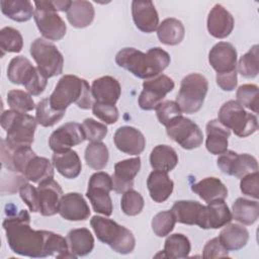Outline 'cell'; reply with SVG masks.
I'll return each instance as SVG.
<instances>
[{
  "label": "cell",
  "mask_w": 259,
  "mask_h": 259,
  "mask_svg": "<svg viewBox=\"0 0 259 259\" xmlns=\"http://www.w3.org/2000/svg\"><path fill=\"white\" fill-rule=\"evenodd\" d=\"M6 205L8 217L3 221V229L12 252L31 258H76L70 251L67 239L50 231L32 230L30 215L25 209L11 211Z\"/></svg>",
  "instance_id": "1"
},
{
  "label": "cell",
  "mask_w": 259,
  "mask_h": 259,
  "mask_svg": "<svg viewBox=\"0 0 259 259\" xmlns=\"http://www.w3.org/2000/svg\"><path fill=\"white\" fill-rule=\"evenodd\" d=\"M169 54L159 47L143 53L135 48L121 49L115 56V63L141 79L159 76L170 64Z\"/></svg>",
  "instance_id": "2"
},
{
  "label": "cell",
  "mask_w": 259,
  "mask_h": 259,
  "mask_svg": "<svg viewBox=\"0 0 259 259\" xmlns=\"http://www.w3.org/2000/svg\"><path fill=\"white\" fill-rule=\"evenodd\" d=\"M49 101L53 108L60 111H66L72 103L81 109H89L93 105L88 82L75 75L63 76L50 95Z\"/></svg>",
  "instance_id": "3"
},
{
  "label": "cell",
  "mask_w": 259,
  "mask_h": 259,
  "mask_svg": "<svg viewBox=\"0 0 259 259\" xmlns=\"http://www.w3.org/2000/svg\"><path fill=\"white\" fill-rule=\"evenodd\" d=\"M0 122L6 132L4 141L11 150L31 146L37 123L33 116L10 109L3 111Z\"/></svg>",
  "instance_id": "4"
},
{
  "label": "cell",
  "mask_w": 259,
  "mask_h": 259,
  "mask_svg": "<svg viewBox=\"0 0 259 259\" xmlns=\"http://www.w3.org/2000/svg\"><path fill=\"white\" fill-rule=\"evenodd\" d=\"M90 225L97 239L108 245L116 253L130 254L134 251L136 239L134 234L125 227L99 215L92 217Z\"/></svg>",
  "instance_id": "5"
},
{
  "label": "cell",
  "mask_w": 259,
  "mask_h": 259,
  "mask_svg": "<svg viewBox=\"0 0 259 259\" xmlns=\"http://www.w3.org/2000/svg\"><path fill=\"white\" fill-rule=\"evenodd\" d=\"M218 120L240 138H246L258 130L257 117L247 112L237 100H229L222 105Z\"/></svg>",
  "instance_id": "6"
},
{
  "label": "cell",
  "mask_w": 259,
  "mask_h": 259,
  "mask_svg": "<svg viewBox=\"0 0 259 259\" xmlns=\"http://www.w3.org/2000/svg\"><path fill=\"white\" fill-rule=\"evenodd\" d=\"M207 90L206 78L198 73H191L182 79L175 102L182 112L195 113L201 108Z\"/></svg>",
  "instance_id": "7"
},
{
  "label": "cell",
  "mask_w": 259,
  "mask_h": 259,
  "mask_svg": "<svg viewBox=\"0 0 259 259\" xmlns=\"http://www.w3.org/2000/svg\"><path fill=\"white\" fill-rule=\"evenodd\" d=\"M30 55L36 63V68L47 78L60 75L63 72L64 58L57 47L45 38L38 37L30 45Z\"/></svg>",
  "instance_id": "8"
},
{
  "label": "cell",
  "mask_w": 259,
  "mask_h": 259,
  "mask_svg": "<svg viewBox=\"0 0 259 259\" xmlns=\"http://www.w3.org/2000/svg\"><path fill=\"white\" fill-rule=\"evenodd\" d=\"M33 18L41 35L50 40L62 39L67 30L65 21L57 13L53 1H34Z\"/></svg>",
  "instance_id": "9"
},
{
  "label": "cell",
  "mask_w": 259,
  "mask_h": 259,
  "mask_svg": "<svg viewBox=\"0 0 259 259\" xmlns=\"http://www.w3.org/2000/svg\"><path fill=\"white\" fill-rule=\"evenodd\" d=\"M112 190V178L105 172H96L91 175L88 182L86 196L88 197L94 211L109 217L113 205L109 192Z\"/></svg>",
  "instance_id": "10"
},
{
  "label": "cell",
  "mask_w": 259,
  "mask_h": 259,
  "mask_svg": "<svg viewBox=\"0 0 259 259\" xmlns=\"http://www.w3.org/2000/svg\"><path fill=\"white\" fill-rule=\"evenodd\" d=\"M168 137L186 150L198 148L203 142V135L191 119L180 115L166 126Z\"/></svg>",
  "instance_id": "11"
},
{
  "label": "cell",
  "mask_w": 259,
  "mask_h": 259,
  "mask_svg": "<svg viewBox=\"0 0 259 259\" xmlns=\"http://www.w3.org/2000/svg\"><path fill=\"white\" fill-rule=\"evenodd\" d=\"M174 81L166 75H159L146 80L139 97L140 107L144 110L155 109L165 96L174 89Z\"/></svg>",
  "instance_id": "12"
},
{
  "label": "cell",
  "mask_w": 259,
  "mask_h": 259,
  "mask_svg": "<svg viewBox=\"0 0 259 259\" xmlns=\"http://www.w3.org/2000/svg\"><path fill=\"white\" fill-rule=\"evenodd\" d=\"M217 164L223 173L240 179L258 171V163L255 157L249 154H238L234 151H226L221 154Z\"/></svg>",
  "instance_id": "13"
},
{
  "label": "cell",
  "mask_w": 259,
  "mask_h": 259,
  "mask_svg": "<svg viewBox=\"0 0 259 259\" xmlns=\"http://www.w3.org/2000/svg\"><path fill=\"white\" fill-rule=\"evenodd\" d=\"M86 140L82 125L78 122H67L54 131L49 139V146L54 153L71 150L72 147Z\"/></svg>",
  "instance_id": "14"
},
{
  "label": "cell",
  "mask_w": 259,
  "mask_h": 259,
  "mask_svg": "<svg viewBox=\"0 0 259 259\" xmlns=\"http://www.w3.org/2000/svg\"><path fill=\"white\" fill-rule=\"evenodd\" d=\"M36 190L38 212L45 217L54 215L59 212L60 201L64 195L60 184L53 178L46 179L38 183Z\"/></svg>",
  "instance_id": "15"
},
{
  "label": "cell",
  "mask_w": 259,
  "mask_h": 259,
  "mask_svg": "<svg viewBox=\"0 0 259 259\" xmlns=\"http://www.w3.org/2000/svg\"><path fill=\"white\" fill-rule=\"evenodd\" d=\"M208 62L217 74H227L237 71V51L227 41L215 44L208 53Z\"/></svg>",
  "instance_id": "16"
},
{
  "label": "cell",
  "mask_w": 259,
  "mask_h": 259,
  "mask_svg": "<svg viewBox=\"0 0 259 259\" xmlns=\"http://www.w3.org/2000/svg\"><path fill=\"white\" fill-rule=\"evenodd\" d=\"M232 212L225 199H217L203 206L197 226L201 229H220L232 221Z\"/></svg>",
  "instance_id": "17"
},
{
  "label": "cell",
  "mask_w": 259,
  "mask_h": 259,
  "mask_svg": "<svg viewBox=\"0 0 259 259\" xmlns=\"http://www.w3.org/2000/svg\"><path fill=\"white\" fill-rule=\"evenodd\" d=\"M141 169L140 157L125 159L115 163L112 178V189L123 193L134 187V179Z\"/></svg>",
  "instance_id": "18"
},
{
  "label": "cell",
  "mask_w": 259,
  "mask_h": 259,
  "mask_svg": "<svg viewBox=\"0 0 259 259\" xmlns=\"http://www.w3.org/2000/svg\"><path fill=\"white\" fill-rule=\"evenodd\" d=\"M132 15L136 26L143 32L151 33L158 28L159 15L152 1L135 0L132 2Z\"/></svg>",
  "instance_id": "19"
},
{
  "label": "cell",
  "mask_w": 259,
  "mask_h": 259,
  "mask_svg": "<svg viewBox=\"0 0 259 259\" xmlns=\"http://www.w3.org/2000/svg\"><path fill=\"white\" fill-rule=\"evenodd\" d=\"M113 142L116 148L130 155H140L146 146L144 135L134 126H120L113 136Z\"/></svg>",
  "instance_id": "20"
},
{
  "label": "cell",
  "mask_w": 259,
  "mask_h": 259,
  "mask_svg": "<svg viewBox=\"0 0 259 259\" xmlns=\"http://www.w3.org/2000/svg\"><path fill=\"white\" fill-rule=\"evenodd\" d=\"M59 213L67 221H85L90 215V208L80 193L69 192L61 198Z\"/></svg>",
  "instance_id": "21"
},
{
  "label": "cell",
  "mask_w": 259,
  "mask_h": 259,
  "mask_svg": "<svg viewBox=\"0 0 259 259\" xmlns=\"http://www.w3.org/2000/svg\"><path fill=\"white\" fill-rule=\"evenodd\" d=\"M234 17L221 4H215L209 11L206 21L207 30L215 38H225L234 28Z\"/></svg>",
  "instance_id": "22"
},
{
  "label": "cell",
  "mask_w": 259,
  "mask_h": 259,
  "mask_svg": "<svg viewBox=\"0 0 259 259\" xmlns=\"http://www.w3.org/2000/svg\"><path fill=\"white\" fill-rule=\"evenodd\" d=\"M120 93L118 81L111 76H103L92 82L91 95L96 102L115 105Z\"/></svg>",
  "instance_id": "23"
},
{
  "label": "cell",
  "mask_w": 259,
  "mask_h": 259,
  "mask_svg": "<svg viewBox=\"0 0 259 259\" xmlns=\"http://www.w3.org/2000/svg\"><path fill=\"white\" fill-rule=\"evenodd\" d=\"M231 135L229 128L218 119H211L206 123V150L212 155H221L228 151V139Z\"/></svg>",
  "instance_id": "24"
},
{
  "label": "cell",
  "mask_w": 259,
  "mask_h": 259,
  "mask_svg": "<svg viewBox=\"0 0 259 259\" xmlns=\"http://www.w3.org/2000/svg\"><path fill=\"white\" fill-rule=\"evenodd\" d=\"M147 187L151 198L155 202H164L172 194L174 183L167 172L154 170L147 179Z\"/></svg>",
  "instance_id": "25"
},
{
  "label": "cell",
  "mask_w": 259,
  "mask_h": 259,
  "mask_svg": "<svg viewBox=\"0 0 259 259\" xmlns=\"http://www.w3.org/2000/svg\"><path fill=\"white\" fill-rule=\"evenodd\" d=\"M52 160L54 167L65 178L74 179L81 172L82 164L76 151L68 150L54 153Z\"/></svg>",
  "instance_id": "26"
},
{
  "label": "cell",
  "mask_w": 259,
  "mask_h": 259,
  "mask_svg": "<svg viewBox=\"0 0 259 259\" xmlns=\"http://www.w3.org/2000/svg\"><path fill=\"white\" fill-rule=\"evenodd\" d=\"M191 190L205 202L225 199L228 196L226 185L215 177H206L191 186Z\"/></svg>",
  "instance_id": "27"
},
{
  "label": "cell",
  "mask_w": 259,
  "mask_h": 259,
  "mask_svg": "<svg viewBox=\"0 0 259 259\" xmlns=\"http://www.w3.org/2000/svg\"><path fill=\"white\" fill-rule=\"evenodd\" d=\"M224 227L219 239L228 251H237L246 246L249 240V232L245 227L230 223Z\"/></svg>",
  "instance_id": "28"
},
{
  "label": "cell",
  "mask_w": 259,
  "mask_h": 259,
  "mask_svg": "<svg viewBox=\"0 0 259 259\" xmlns=\"http://www.w3.org/2000/svg\"><path fill=\"white\" fill-rule=\"evenodd\" d=\"M66 13L68 21L77 28H84L90 25L95 15L93 5L85 0L72 1Z\"/></svg>",
  "instance_id": "29"
},
{
  "label": "cell",
  "mask_w": 259,
  "mask_h": 259,
  "mask_svg": "<svg viewBox=\"0 0 259 259\" xmlns=\"http://www.w3.org/2000/svg\"><path fill=\"white\" fill-rule=\"evenodd\" d=\"M67 242L70 251L76 257L88 255L94 247V238L86 228L73 229L67 234Z\"/></svg>",
  "instance_id": "30"
},
{
  "label": "cell",
  "mask_w": 259,
  "mask_h": 259,
  "mask_svg": "<svg viewBox=\"0 0 259 259\" xmlns=\"http://www.w3.org/2000/svg\"><path fill=\"white\" fill-rule=\"evenodd\" d=\"M203 206L204 205L194 200H178L173 204L171 211L176 222L192 226L197 225Z\"/></svg>",
  "instance_id": "31"
},
{
  "label": "cell",
  "mask_w": 259,
  "mask_h": 259,
  "mask_svg": "<svg viewBox=\"0 0 259 259\" xmlns=\"http://www.w3.org/2000/svg\"><path fill=\"white\" fill-rule=\"evenodd\" d=\"M177 163V153L168 145H158L150 154V164L154 170L169 172L176 167Z\"/></svg>",
  "instance_id": "32"
},
{
  "label": "cell",
  "mask_w": 259,
  "mask_h": 259,
  "mask_svg": "<svg viewBox=\"0 0 259 259\" xmlns=\"http://www.w3.org/2000/svg\"><path fill=\"white\" fill-rule=\"evenodd\" d=\"M185 29L182 22L176 18L164 19L157 28L159 40L167 46H176L180 44L184 37Z\"/></svg>",
  "instance_id": "33"
},
{
  "label": "cell",
  "mask_w": 259,
  "mask_h": 259,
  "mask_svg": "<svg viewBox=\"0 0 259 259\" xmlns=\"http://www.w3.org/2000/svg\"><path fill=\"white\" fill-rule=\"evenodd\" d=\"M23 175L28 181L39 183L46 179L54 178V165L49 159L35 155L27 163Z\"/></svg>",
  "instance_id": "34"
},
{
  "label": "cell",
  "mask_w": 259,
  "mask_h": 259,
  "mask_svg": "<svg viewBox=\"0 0 259 259\" xmlns=\"http://www.w3.org/2000/svg\"><path fill=\"white\" fill-rule=\"evenodd\" d=\"M0 5L2 13L14 21H27L34 14L32 3L28 0H2Z\"/></svg>",
  "instance_id": "35"
},
{
  "label": "cell",
  "mask_w": 259,
  "mask_h": 259,
  "mask_svg": "<svg viewBox=\"0 0 259 259\" xmlns=\"http://www.w3.org/2000/svg\"><path fill=\"white\" fill-rule=\"evenodd\" d=\"M232 218L243 225L254 224L259 217V203L256 200L239 197L232 206Z\"/></svg>",
  "instance_id": "36"
},
{
  "label": "cell",
  "mask_w": 259,
  "mask_h": 259,
  "mask_svg": "<svg viewBox=\"0 0 259 259\" xmlns=\"http://www.w3.org/2000/svg\"><path fill=\"white\" fill-rule=\"evenodd\" d=\"M191 249L190 242L183 234L170 235L164 245V250L155 257L161 255L164 258H185L189 255Z\"/></svg>",
  "instance_id": "37"
},
{
  "label": "cell",
  "mask_w": 259,
  "mask_h": 259,
  "mask_svg": "<svg viewBox=\"0 0 259 259\" xmlns=\"http://www.w3.org/2000/svg\"><path fill=\"white\" fill-rule=\"evenodd\" d=\"M84 158L90 168L101 170L107 165L109 158L108 149L102 142H91L85 149Z\"/></svg>",
  "instance_id": "38"
},
{
  "label": "cell",
  "mask_w": 259,
  "mask_h": 259,
  "mask_svg": "<svg viewBox=\"0 0 259 259\" xmlns=\"http://www.w3.org/2000/svg\"><path fill=\"white\" fill-rule=\"evenodd\" d=\"M36 114L35 119L37 123H39L42 126H53L56 124L59 120L63 118L66 111H60L55 108H53L50 104L49 97L42 98L37 104H36Z\"/></svg>",
  "instance_id": "39"
},
{
  "label": "cell",
  "mask_w": 259,
  "mask_h": 259,
  "mask_svg": "<svg viewBox=\"0 0 259 259\" xmlns=\"http://www.w3.org/2000/svg\"><path fill=\"white\" fill-rule=\"evenodd\" d=\"M0 48L2 56L5 53H19L23 48L21 33L13 27H3L0 30Z\"/></svg>",
  "instance_id": "40"
},
{
  "label": "cell",
  "mask_w": 259,
  "mask_h": 259,
  "mask_svg": "<svg viewBox=\"0 0 259 259\" xmlns=\"http://www.w3.org/2000/svg\"><path fill=\"white\" fill-rule=\"evenodd\" d=\"M258 45H254L238 63V71L245 78H254L259 73V52Z\"/></svg>",
  "instance_id": "41"
},
{
  "label": "cell",
  "mask_w": 259,
  "mask_h": 259,
  "mask_svg": "<svg viewBox=\"0 0 259 259\" xmlns=\"http://www.w3.org/2000/svg\"><path fill=\"white\" fill-rule=\"evenodd\" d=\"M32 67L33 66L27 58L23 56L14 57L7 68L8 80L13 84L22 85L24 77Z\"/></svg>",
  "instance_id": "42"
},
{
  "label": "cell",
  "mask_w": 259,
  "mask_h": 259,
  "mask_svg": "<svg viewBox=\"0 0 259 259\" xmlns=\"http://www.w3.org/2000/svg\"><path fill=\"white\" fill-rule=\"evenodd\" d=\"M7 103L11 109L20 112L31 111L36 107L31 95L18 89L10 90L7 93Z\"/></svg>",
  "instance_id": "43"
},
{
  "label": "cell",
  "mask_w": 259,
  "mask_h": 259,
  "mask_svg": "<svg viewBox=\"0 0 259 259\" xmlns=\"http://www.w3.org/2000/svg\"><path fill=\"white\" fill-rule=\"evenodd\" d=\"M145 205V201L143 196L136 190L130 189L122 193V197L120 200L121 210L130 217L138 215L142 212Z\"/></svg>",
  "instance_id": "44"
},
{
  "label": "cell",
  "mask_w": 259,
  "mask_h": 259,
  "mask_svg": "<svg viewBox=\"0 0 259 259\" xmlns=\"http://www.w3.org/2000/svg\"><path fill=\"white\" fill-rule=\"evenodd\" d=\"M176 220L171 210L158 212L152 220L151 226L154 234L158 237H165L169 235L175 226Z\"/></svg>",
  "instance_id": "45"
},
{
  "label": "cell",
  "mask_w": 259,
  "mask_h": 259,
  "mask_svg": "<svg viewBox=\"0 0 259 259\" xmlns=\"http://www.w3.org/2000/svg\"><path fill=\"white\" fill-rule=\"evenodd\" d=\"M237 101L255 113L258 112V87L254 84L241 85L236 93Z\"/></svg>",
  "instance_id": "46"
},
{
  "label": "cell",
  "mask_w": 259,
  "mask_h": 259,
  "mask_svg": "<svg viewBox=\"0 0 259 259\" xmlns=\"http://www.w3.org/2000/svg\"><path fill=\"white\" fill-rule=\"evenodd\" d=\"M47 80L48 78L45 77L37 68L32 67L24 77L22 85L30 95L37 96L46 89Z\"/></svg>",
  "instance_id": "47"
},
{
  "label": "cell",
  "mask_w": 259,
  "mask_h": 259,
  "mask_svg": "<svg viewBox=\"0 0 259 259\" xmlns=\"http://www.w3.org/2000/svg\"><path fill=\"white\" fill-rule=\"evenodd\" d=\"M155 110H156L158 120L160 121V123H162L165 126H167L176 117L182 115V111L179 105L172 100L162 101L161 103L158 104Z\"/></svg>",
  "instance_id": "48"
},
{
  "label": "cell",
  "mask_w": 259,
  "mask_h": 259,
  "mask_svg": "<svg viewBox=\"0 0 259 259\" xmlns=\"http://www.w3.org/2000/svg\"><path fill=\"white\" fill-rule=\"evenodd\" d=\"M81 125L86 140L90 142H101L107 135L106 125L93 118H86Z\"/></svg>",
  "instance_id": "49"
},
{
  "label": "cell",
  "mask_w": 259,
  "mask_h": 259,
  "mask_svg": "<svg viewBox=\"0 0 259 259\" xmlns=\"http://www.w3.org/2000/svg\"><path fill=\"white\" fill-rule=\"evenodd\" d=\"M92 112L95 116L107 124L115 123L118 119V110L115 105L95 101L92 105Z\"/></svg>",
  "instance_id": "50"
},
{
  "label": "cell",
  "mask_w": 259,
  "mask_h": 259,
  "mask_svg": "<svg viewBox=\"0 0 259 259\" xmlns=\"http://www.w3.org/2000/svg\"><path fill=\"white\" fill-rule=\"evenodd\" d=\"M241 191L248 196H251L255 199L259 197V175L258 171L250 173L241 178L240 182Z\"/></svg>",
  "instance_id": "51"
},
{
  "label": "cell",
  "mask_w": 259,
  "mask_h": 259,
  "mask_svg": "<svg viewBox=\"0 0 259 259\" xmlns=\"http://www.w3.org/2000/svg\"><path fill=\"white\" fill-rule=\"evenodd\" d=\"M202 257L205 259L229 257L228 250L223 246L219 237L209 240L203 247Z\"/></svg>",
  "instance_id": "52"
},
{
  "label": "cell",
  "mask_w": 259,
  "mask_h": 259,
  "mask_svg": "<svg viewBox=\"0 0 259 259\" xmlns=\"http://www.w3.org/2000/svg\"><path fill=\"white\" fill-rule=\"evenodd\" d=\"M19 193L21 199L26 203L31 212H38V202H37V190L30 183H24L19 188Z\"/></svg>",
  "instance_id": "53"
},
{
  "label": "cell",
  "mask_w": 259,
  "mask_h": 259,
  "mask_svg": "<svg viewBox=\"0 0 259 259\" xmlns=\"http://www.w3.org/2000/svg\"><path fill=\"white\" fill-rule=\"evenodd\" d=\"M217 84L224 91H233L237 86V71L227 74H217Z\"/></svg>",
  "instance_id": "54"
}]
</instances>
